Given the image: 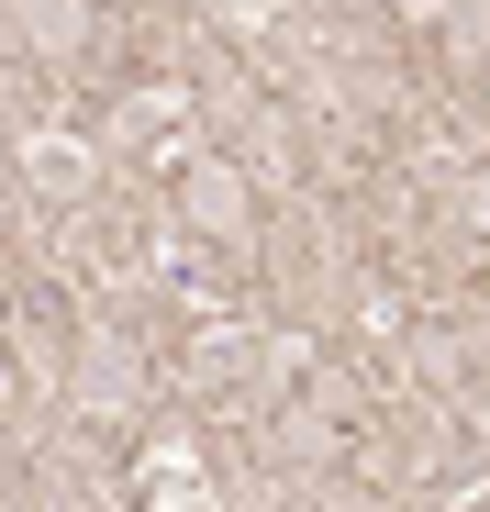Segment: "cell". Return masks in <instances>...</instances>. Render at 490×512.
Here are the masks:
<instances>
[{
    "instance_id": "1",
    "label": "cell",
    "mask_w": 490,
    "mask_h": 512,
    "mask_svg": "<svg viewBox=\"0 0 490 512\" xmlns=\"http://www.w3.org/2000/svg\"><path fill=\"white\" fill-rule=\"evenodd\" d=\"M0 45L34 56V67H90L101 12H90V0H0Z\"/></svg>"
},
{
    "instance_id": "2",
    "label": "cell",
    "mask_w": 490,
    "mask_h": 512,
    "mask_svg": "<svg viewBox=\"0 0 490 512\" xmlns=\"http://www.w3.org/2000/svg\"><path fill=\"white\" fill-rule=\"evenodd\" d=\"M179 223L212 234V245H257V190H245L234 156H190L179 167Z\"/></svg>"
},
{
    "instance_id": "3",
    "label": "cell",
    "mask_w": 490,
    "mask_h": 512,
    "mask_svg": "<svg viewBox=\"0 0 490 512\" xmlns=\"http://www.w3.org/2000/svg\"><path fill=\"white\" fill-rule=\"evenodd\" d=\"M23 167H34L45 190H67V201L90 190V145H67V134H45V145H23Z\"/></svg>"
},
{
    "instance_id": "4",
    "label": "cell",
    "mask_w": 490,
    "mask_h": 512,
    "mask_svg": "<svg viewBox=\"0 0 490 512\" xmlns=\"http://www.w3.org/2000/svg\"><path fill=\"white\" fill-rule=\"evenodd\" d=\"M90 12H123V0H90Z\"/></svg>"
}]
</instances>
